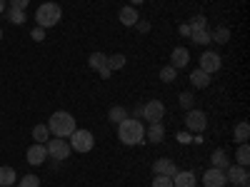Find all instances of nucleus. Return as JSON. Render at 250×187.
<instances>
[{
	"mask_svg": "<svg viewBox=\"0 0 250 187\" xmlns=\"http://www.w3.org/2000/svg\"><path fill=\"white\" fill-rule=\"evenodd\" d=\"M233 135H235V142H248V137H250V125H248L245 120L238 122L235 130H233Z\"/></svg>",
	"mask_w": 250,
	"mask_h": 187,
	"instance_id": "412c9836",
	"label": "nucleus"
},
{
	"mask_svg": "<svg viewBox=\"0 0 250 187\" xmlns=\"http://www.w3.org/2000/svg\"><path fill=\"white\" fill-rule=\"evenodd\" d=\"M18 187H40V177L38 175H23L18 180Z\"/></svg>",
	"mask_w": 250,
	"mask_h": 187,
	"instance_id": "c756f323",
	"label": "nucleus"
},
{
	"mask_svg": "<svg viewBox=\"0 0 250 187\" xmlns=\"http://www.w3.org/2000/svg\"><path fill=\"white\" fill-rule=\"evenodd\" d=\"M173 185L175 187H195V172H190V170H178L175 175H173Z\"/></svg>",
	"mask_w": 250,
	"mask_h": 187,
	"instance_id": "dca6fc26",
	"label": "nucleus"
},
{
	"mask_svg": "<svg viewBox=\"0 0 250 187\" xmlns=\"http://www.w3.org/2000/svg\"><path fill=\"white\" fill-rule=\"evenodd\" d=\"M205 25H208L205 15H193V18H190V23H188V28H190V33H195V30H205Z\"/></svg>",
	"mask_w": 250,
	"mask_h": 187,
	"instance_id": "bb28decb",
	"label": "nucleus"
},
{
	"mask_svg": "<svg viewBox=\"0 0 250 187\" xmlns=\"http://www.w3.org/2000/svg\"><path fill=\"white\" fill-rule=\"evenodd\" d=\"M235 160H238V165L248 168V162H250V148H248V142H240V148L235 152Z\"/></svg>",
	"mask_w": 250,
	"mask_h": 187,
	"instance_id": "5701e85b",
	"label": "nucleus"
},
{
	"mask_svg": "<svg viewBox=\"0 0 250 187\" xmlns=\"http://www.w3.org/2000/svg\"><path fill=\"white\" fill-rule=\"evenodd\" d=\"M25 160H28V165H33V168H38V165H43L45 160H48V150H45V145H33V148H28V152H25Z\"/></svg>",
	"mask_w": 250,
	"mask_h": 187,
	"instance_id": "9b49d317",
	"label": "nucleus"
},
{
	"mask_svg": "<svg viewBox=\"0 0 250 187\" xmlns=\"http://www.w3.org/2000/svg\"><path fill=\"white\" fill-rule=\"evenodd\" d=\"M145 140L153 142V145L163 142V140H165V128H163V122H150V128L145 130Z\"/></svg>",
	"mask_w": 250,
	"mask_h": 187,
	"instance_id": "4468645a",
	"label": "nucleus"
},
{
	"mask_svg": "<svg viewBox=\"0 0 250 187\" xmlns=\"http://www.w3.org/2000/svg\"><path fill=\"white\" fill-rule=\"evenodd\" d=\"M95 148V137L90 130H75L70 135V150L75 152H90Z\"/></svg>",
	"mask_w": 250,
	"mask_h": 187,
	"instance_id": "39448f33",
	"label": "nucleus"
},
{
	"mask_svg": "<svg viewBox=\"0 0 250 187\" xmlns=\"http://www.w3.org/2000/svg\"><path fill=\"white\" fill-rule=\"evenodd\" d=\"M120 68H125V55L123 53L108 55V70L113 73V70H120Z\"/></svg>",
	"mask_w": 250,
	"mask_h": 187,
	"instance_id": "b1692460",
	"label": "nucleus"
},
{
	"mask_svg": "<svg viewBox=\"0 0 250 187\" xmlns=\"http://www.w3.org/2000/svg\"><path fill=\"white\" fill-rule=\"evenodd\" d=\"M225 180L233 182L238 187H250V177H248V168H243V165H228L225 168Z\"/></svg>",
	"mask_w": 250,
	"mask_h": 187,
	"instance_id": "423d86ee",
	"label": "nucleus"
},
{
	"mask_svg": "<svg viewBox=\"0 0 250 187\" xmlns=\"http://www.w3.org/2000/svg\"><path fill=\"white\" fill-rule=\"evenodd\" d=\"M45 150H48V157H53V160H58V162H62V160H68L70 157V142L68 140H62V137H50L48 142H45Z\"/></svg>",
	"mask_w": 250,
	"mask_h": 187,
	"instance_id": "20e7f679",
	"label": "nucleus"
},
{
	"mask_svg": "<svg viewBox=\"0 0 250 187\" xmlns=\"http://www.w3.org/2000/svg\"><path fill=\"white\" fill-rule=\"evenodd\" d=\"M88 65L93 68V70H103V68H108V55H103V53H93L90 57H88Z\"/></svg>",
	"mask_w": 250,
	"mask_h": 187,
	"instance_id": "6ab92c4d",
	"label": "nucleus"
},
{
	"mask_svg": "<svg viewBox=\"0 0 250 187\" xmlns=\"http://www.w3.org/2000/svg\"><path fill=\"white\" fill-rule=\"evenodd\" d=\"M140 3H145V0H130V5L135 8V5H140Z\"/></svg>",
	"mask_w": 250,
	"mask_h": 187,
	"instance_id": "58836bf2",
	"label": "nucleus"
},
{
	"mask_svg": "<svg viewBox=\"0 0 250 187\" xmlns=\"http://www.w3.org/2000/svg\"><path fill=\"white\" fill-rule=\"evenodd\" d=\"M220 68H223V60H220V55H218V53H213V50H205V53L200 55V70H203V73H208V75H215Z\"/></svg>",
	"mask_w": 250,
	"mask_h": 187,
	"instance_id": "6e6552de",
	"label": "nucleus"
},
{
	"mask_svg": "<svg viewBox=\"0 0 250 187\" xmlns=\"http://www.w3.org/2000/svg\"><path fill=\"white\" fill-rule=\"evenodd\" d=\"M193 105H195V97H193V93H180V108H185V110H193Z\"/></svg>",
	"mask_w": 250,
	"mask_h": 187,
	"instance_id": "2f4dec72",
	"label": "nucleus"
},
{
	"mask_svg": "<svg viewBox=\"0 0 250 187\" xmlns=\"http://www.w3.org/2000/svg\"><path fill=\"white\" fill-rule=\"evenodd\" d=\"M118 137L123 145H140L145 140V128L138 117H125L118 122Z\"/></svg>",
	"mask_w": 250,
	"mask_h": 187,
	"instance_id": "f257e3e1",
	"label": "nucleus"
},
{
	"mask_svg": "<svg viewBox=\"0 0 250 187\" xmlns=\"http://www.w3.org/2000/svg\"><path fill=\"white\" fill-rule=\"evenodd\" d=\"M135 25H138V30H140V33H148V30H150V23H148V20H138Z\"/></svg>",
	"mask_w": 250,
	"mask_h": 187,
	"instance_id": "c9c22d12",
	"label": "nucleus"
},
{
	"mask_svg": "<svg viewBox=\"0 0 250 187\" xmlns=\"http://www.w3.org/2000/svg\"><path fill=\"white\" fill-rule=\"evenodd\" d=\"M180 35H185V37H190V28H188V25H180Z\"/></svg>",
	"mask_w": 250,
	"mask_h": 187,
	"instance_id": "4c0bfd02",
	"label": "nucleus"
},
{
	"mask_svg": "<svg viewBox=\"0 0 250 187\" xmlns=\"http://www.w3.org/2000/svg\"><path fill=\"white\" fill-rule=\"evenodd\" d=\"M5 18L10 20V23H15V25H23V23H25V10H15V8H10Z\"/></svg>",
	"mask_w": 250,
	"mask_h": 187,
	"instance_id": "cd10ccee",
	"label": "nucleus"
},
{
	"mask_svg": "<svg viewBox=\"0 0 250 187\" xmlns=\"http://www.w3.org/2000/svg\"><path fill=\"white\" fill-rule=\"evenodd\" d=\"M188 62H190V53H188V48H175V50L170 53V65H173L175 70L185 68Z\"/></svg>",
	"mask_w": 250,
	"mask_h": 187,
	"instance_id": "ddd939ff",
	"label": "nucleus"
},
{
	"mask_svg": "<svg viewBox=\"0 0 250 187\" xmlns=\"http://www.w3.org/2000/svg\"><path fill=\"white\" fill-rule=\"evenodd\" d=\"M118 18H120V23L125 25V28H133L135 23H138V10L133 8V5H125V8H120V13H118Z\"/></svg>",
	"mask_w": 250,
	"mask_h": 187,
	"instance_id": "2eb2a0df",
	"label": "nucleus"
},
{
	"mask_svg": "<svg viewBox=\"0 0 250 187\" xmlns=\"http://www.w3.org/2000/svg\"><path fill=\"white\" fill-rule=\"evenodd\" d=\"M30 37L35 40V43H40V40H45V28H33Z\"/></svg>",
	"mask_w": 250,
	"mask_h": 187,
	"instance_id": "72a5a7b5",
	"label": "nucleus"
},
{
	"mask_svg": "<svg viewBox=\"0 0 250 187\" xmlns=\"http://www.w3.org/2000/svg\"><path fill=\"white\" fill-rule=\"evenodd\" d=\"M210 162H213V168L225 170L228 165H230V157H228V152H225V150H215V152L210 155Z\"/></svg>",
	"mask_w": 250,
	"mask_h": 187,
	"instance_id": "a211bd4d",
	"label": "nucleus"
},
{
	"mask_svg": "<svg viewBox=\"0 0 250 187\" xmlns=\"http://www.w3.org/2000/svg\"><path fill=\"white\" fill-rule=\"evenodd\" d=\"M233 187H238V185H233Z\"/></svg>",
	"mask_w": 250,
	"mask_h": 187,
	"instance_id": "a19ab883",
	"label": "nucleus"
},
{
	"mask_svg": "<svg viewBox=\"0 0 250 187\" xmlns=\"http://www.w3.org/2000/svg\"><path fill=\"white\" fill-rule=\"evenodd\" d=\"M0 40H3V30H0Z\"/></svg>",
	"mask_w": 250,
	"mask_h": 187,
	"instance_id": "ea45409f",
	"label": "nucleus"
},
{
	"mask_svg": "<svg viewBox=\"0 0 250 187\" xmlns=\"http://www.w3.org/2000/svg\"><path fill=\"white\" fill-rule=\"evenodd\" d=\"M185 128L190 130V132H203L205 128H208V117H205V112L203 110H188V115H185Z\"/></svg>",
	"mask_w": 250,
	"mask_h": 187,
	"instance_id": "0eeeda50",
	"label": "nucleus"
},
{
	"mask_svg": "<svg viewBox=\"0 0 250 187\" xmlns=\"http://www.w3.org/2000/svg\"><path fill=\"white\" fill-rule=\"evenodd\" d=\"M190 82H193V88L203 90V88H208V85H210V75H208V73H203V70L198 68V70H193V73H190Z\"/></svg>",
	"mask_w": 250,
	"mask_h": 187,
	"instance_id": "f3484780",
	"label": "nucleus"
},
{
	"mask_svg": "<svg viewBox=\"0 0 250 187\" xmlns=\"http://www.w3.org/2000/svg\"><path fill=\"white\" fill-rule=\"evenodd\" d=\"M153 187H175V185H173V177L155 175V180H153Z\"/></svg>",
	"mask_w": 250,
	"mask_h": 187,
	"instance_id": "473e14b6",
	"label": "nucleus"
},
{
	"mask_svg": "<svg viewBox=\"0 0 250 187\" xmlns=\"http://www.w3.org/2000/svg\"><path fill=\"white\" fill-rule=\"evenodd\" d=\"M48 130H50L53 137H62V140H65V137H70L78 130L75 128V117L70 112H65V110H58L48 120Z\"/></svg>",
	"mask_w": 250,
	"mask_h": 187,
	"instance_id": "f03ea898",
	"label": "nucleus"
},
{
	"mask_svg": "<svg viewBox=\"0 0 250 187\" xmlns=\"http://www.w3.org/2000/svg\"><path fill=\"white\" fill-rule=\"evenodd\" d=\"M210 40H215V43H220V45H225L228 40H230V30L228 28H218L213 35H210Z\"/></svg>",
	"mask_w": 250,
	"mask_h": 187,
	"instance_id": "c85d7f7f",
	"label": "nucleus"
},
{
	"mask_svg": "<svg viewBox=\"0 0 250 187\" xmlns=\"http://www.w3.org/2000/svg\"><path fill=\"white\" fill-rule=\"evenodd\" d=\"M98 75H100V77H103V80H108V77H110V70H108V68H103V70H100V73H98Z\"/></svg>",
	"mask_w": 250,
	"mask_h": 187,
	"instance_id": "e433bc0d",
	"label": "nucleus"
},
{
	"mask_svg": "<svg viewBox=\"0 0 250 187\" xmlns=\"http://www.w3.org/2000/svg\"><path fill=\"white\" fill-rule=\"evenodd\" d=\"M62 18V8L58 3H43L35 13V23L38 28H55Z\"/></svg>",
	"mask_w": 250,
	"mask_h": 187,
	"instance_id": "7ed1b4c3",
	"label": "nucleus"
},
{
	"mask_svg": "<svg viewBox=\"0 0 250 187\" xmlns=\"http://www.w3.org/2000/svg\"><path fill=\"white\" fill-rule=\"evenodd\" d=\"M125 117H128V112H125V108H120V105H115V108H110V112H108V120L110 122H123Z\"/></svg>",
	"mask_w": 250,
	"mask_h": 187,
	"instance_id": "a878e982",
	"label": "nucleus"
},
{
	"mask_svg": "<svg viewBox=\"0 0 250 187\" xmlns=\"http://www.w3.org/2000/svg\"><path fill=\"white\" fill-rule=\"evenodd\" d=\"M163 115H165V105L160 100H150L143 105V117L150 120V122H163Z\"/></svg>",
	"mask_w": 250,
	"mask_h": 187,
	"instance_id": "1a4fd4ad",
	"label": "nucleus"
},
{
	"mask_svg": "<svg viewBox=\"0 0 250 187\" xmlns=\"http://www.w3.org/2000/svg\"><path fill=\"white\" fill-rule=\"evenodd\" d=\"M30 5V0H10V8H15V10H25Z\"/></svg>",
	"mask_w": 250,
	"mask_h": 187,
	"instance_id": "f704fd0d",
	"label": "nucleus"
},
{
	"mask_svg": "<svg viewBox=\"0 0 250 187\" xmlns=\"http://www.w3.org/2000/svg\"><path fill=\"white\" fill-rule=\"evenodd\" d=\"M33 140L38 145H45L50 140V130H48V125H35L33 128Z\"/></svg>",
	"mask_w": 250,
	"mask_h": 187,
	"instance_id": "aec40b11",
	"label": "nucleus"
},
{
	"mask_svg": "<svg viewBox=\"0 0 250 187\" xmlns=\"http://www.w3.org/2000/svg\"><path fill=\"white\" fill-rule=\"evenodd\" d=\"M190 40H193V43H198V45L213 43V40H210V33H208V30H195V33H190Z\"/></svg>",
	"mask_w": 250,
	"mask_h": 187,
	"instance_id": "393cba45",
	"label": "nucleus"
},
{
	"mask_svg": "<svg viewBox=\"0 0 250 187\" xmlns=\"http://www.w3.org/2000/svg\"><path fill=\"white\" fill-rule=\"evenodd\" d=\"M203 185L205 187H225L228 180H225V170H218V168H210L203 172Z\"/></svg>",
	"mask_w": 250,
	"mask_h": 187,
	"instance_id": "9d476101",
	"label": "nucleus"
},
{
	"mask_svg": "<svg viewBox=\"0 0 250 187\" xmlns=\"http://www.w3.org/2000/svg\"><path fill=\"white\" fill-rule=\"evenodd\" d=\"M153 172H155V175H165V177H173V175L178 172V168H175V162H173V160L163 157V160H155Z\"/></svg>",
	"mask_w": 250,
	"mask_h": 187,
	"instance_id": "f8f14e48",
	"label": "nucleus"
},
{
	"mask_svg": "<svg viewBox=\"0 0 250 187\" xmlns=\"http://www.w3.org/2000/svg\"><path fill=\"white\" fill-rule=\"evenodd\" d=\"M175 77H178V70H175L173 65H168V68L160 70V80H163V82H173Z\"/></svg>",
	"mask_w": 250,
	"mask_h": 187,
	"instance_id": "7c9ffc66",
	"label": "nucleus"
},
{
	"mask_svg": "<svg viewBox=\"0 0 250 187\" xmlns=\"http://www.w3.org/2000/svg\"><path fill=\"white\" fill-rule=\"evenodd\" d=\"M15 185V170L13 168H0V187Z\"/></svg>",
	"mask_w": 250,
	"mask_h": 187,
	"instance_id": "4be33fe9",
	"label": "nucleus"
}]
</instances>
